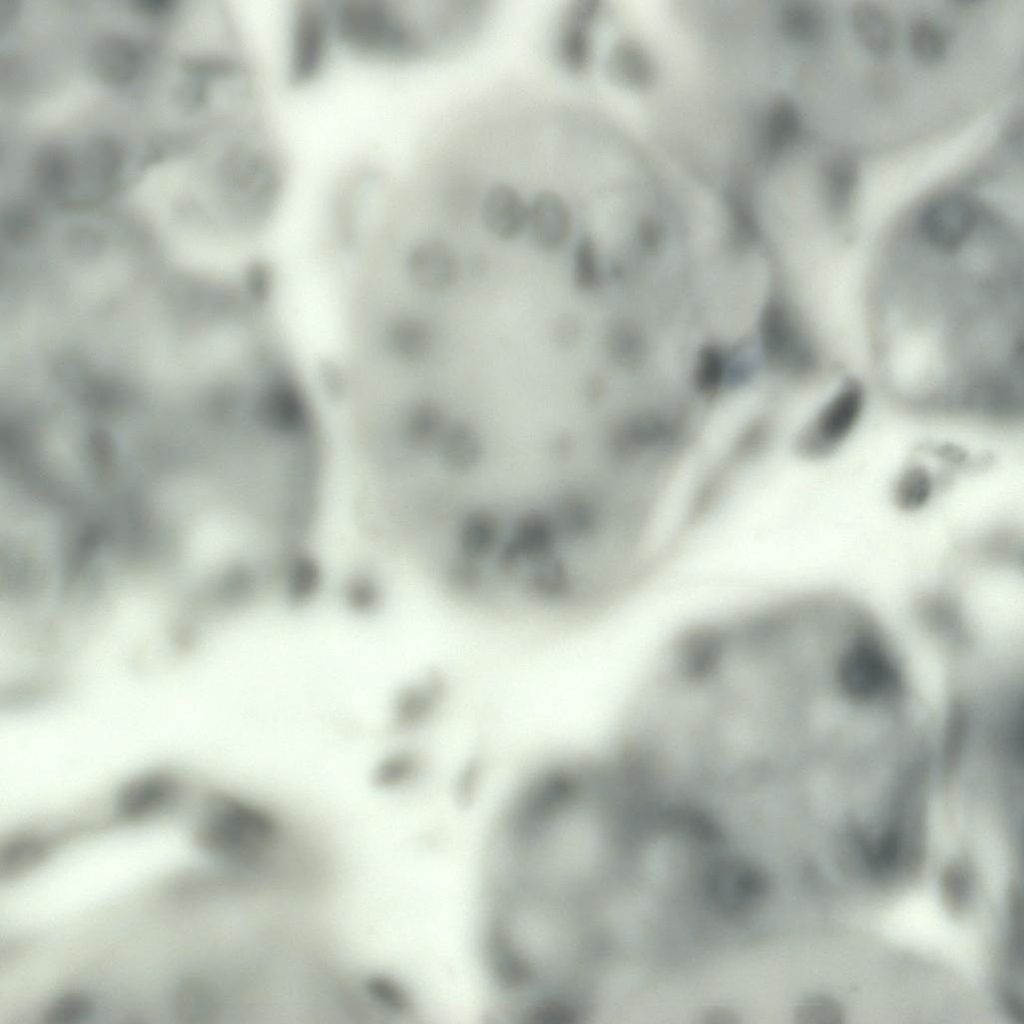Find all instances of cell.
<instances>
[{
    "mask_svg": "<svg viewBox=\"0 0 1024 1024\" xmlns=\"http://www.w3.org/2000/svg\"><path fill=\"white\" fill-rule=\"evenodd\" d=\"M483 958L503 1014L562 1024L603 935L594 910L527 889L488 887Z\"/></svg>",
    "mask_w": 1024,
    "mask_h": 1024,
    "instance_id": "obj_2",
    "label": "cell"
},
{
    "mask_svg": "<svg viewBox=\"0 0 1024 1024\" xmlns=\"http://www.w3.org/2000/svg\"><path fill=\"white\" fill-rule=\"evenodd\" d=\"M50 849V842L41 835L24 833L11 837L0 849L1 877L13 878L29 872L44 861Z\"/></svg>",
    "mask_w": 1024,
    "mask_h": 1024,
    "instance_id": "obj_15",
    "label": "cell"
},
{
    "mask_svg": "<svg viewBox=\"0 0 1024 1024\" xmlns=\"http://www.w3.org/2000/svg\"><path fill=\"white\" fill-rule=\"evenodd\" d=\"M339 51L378 67H406L456 52L449 2L330 0Z\"/></svg>",
    "mask_w": 1024,
    "mask_h": 1024,
    "instance_id": "obj_3",
    "label": "cell"
},
{
    "mask_svg": "<svg viewBox=\"0 0 1024 1024\" xmlns=\"http://www.w3.org/2000/svg\"><path fill=\"white\" fill-rule=\"evenodd\" d=\"M628 794L613 761L564 760L535 771L497 822L487 885L599 910L611 836Z\"/></svg>",
    "mask_w": 1024,
    "mask_h": 1024,
    "instance_id": "obj_1",
    "label": "cell"
},
{
    "mask_svg": "<svg viewBox=\"0 0 1024 1024\" xmlns=\"http://www.w3.org/2000/svg\"><path fill=\"white\" fill-rule=\"evenodd\" d=\"M573 224L572 208L561 192L550 187L535 191L529 200L528 229L541 250H561L572 235Z\"/></svg>",
    "mask_w": 1024,
    "mask_h": 1024,
    "instance_id": "obj_10",
    "label": "cell"
},
{
    "mask_svg": "<svg viewBox=\"0 0 1024 1024\" xmlns=\"http://www.w3.org/2000/svg\"><path fill=\"white\" fill-rule=\"evenodd\" d=\"M582 326L579 319L565 314L558 317L552 326L554 344L563 350L575 348L581 340Z\"/></svg>",
    "mask_w": 1024,
    "mask_h": 1024,
    "instance_id": "obj_20",
    "label": "cell"
},
{
    "mask_svg": "<svg viewBox=\"0 0 1024 1024\" xmlns=\"http://www.w3.org/2000/svg\"><path fill=\"white\" fill-rule=\"evenodd\" d=\"M914 769H916V768H914ZM914 769H911V770H914ZM907 771H910V770H907ZM903 772H906V771H903ZM898 773H902V772H898ZM892 774H897V773H892ZM883 775H890V774H883ZM873 776H881V775H873Z\"/></svg>",
    "mask_w": 1024,
    "mask_h": 1024,
    "instance_id": "obj_22",
    "label": "cell"
},
{
    "mask_svg": "<svg viewBox=\"0 0 1024 1024\" xmlns=\"http://www.w3.org/2000/svg\"><path fill=\"white\" fill-rule=\"evenodd\" d=\"M606 396V384L599 374H591L584 382L582 388V403L595 413L601 409Z\"/></svg>",
    "mask_w": 1024,
    "mask_h": 1024,
    "instance_id": "obj_21",
    "label": "cell"
},
{
    "mask_svg": "<svg viewBox=\"0 0 1024 1024\" xmlns=\"http://www.w3.org/2000/svg\"><path fill=\"white\" fill-rule=\"evenodd\" d=\"M406 269L411 282L430 293L449 290L460 274L455 252L439 238H426L414 245L407 256Z\"/></svg>",
    "mask_w": 1024,
    "mask_h": 1024,
    "instance_id": "obj_11",
    "label": "cell"
},
{
    "mask_svg": "<svg viewBox=\"0 0 1024 1024\" xmlns=\"http://www.w3.org/2000/svg\"><path fill=\"white\" fill-rule=\"evenodd\" d=\"M908 45L918 62L933 65L941 62L946 56L948 37L936 21L921 16L915 18L909 26Z\"/></svg>",
    "mask_w": 1024,
    "mask_h": 1024,
    "instance_id": "obj_16",
    "label": "cell"
},
{
    "mask_svg": "<svg viewBox=\"0 0 1024 1024\" xmlns=\"http://www.w3.org/2000/svg\"><path fill=\"white\" fill-rule=\"evenodd\" d=\"M934 490V480L924 468L915 466L907 469L896 483L895 499L905 511H917L926 505Z\"/></svg>",
    "mask_w": 1024,
    "mask_h": 1024,
    "instance_id": "obj_18",
    "label": "cell"
},
{
    "mask_svg": "<svg viewBox=\"0 0 1024 1024\" xmlns=\"http://www.w3.org/2000/svg\"><path fill=\"white\" fill-rule=\"evenodd\" d=\"M604 9L598 1H573L558 17L553 54L563 71L573 77H585L595 63Z\"/></svg>",
    "mask_w": 1024,
    "mask_h": 1024,
    "instance_id": "obj_5",
    "label": "cell"
},
{
    "mask_svg": "<svg viewBox=\"0 0 1024 1024\" xmlns=\"http://www.w3.org/2000/svg\"><path fill=\"white\" fill-rule=\"evenodd\" d=\"M864 409L861 385L846 383L818 412L801 433L800 452L811 458L832 455L854 432Z\"/></svg>",
    "mask_w": 1024,
    "mask_h": 1024,
    "instance_id": "obj_6",
    "label": "cell"
},
{
    "mask_svg": "<svg viewBox=\"0 0 1024 1024\" xmlns=\"http://www.w3.org/2000/svg\"><path fill=\"white\" fill-rule=\"evenodd\" d=\"M820 180L830 214L835 218L846 215L859 183L858 163L848 155L831 156L821 166Z\"/></svg>",
    "mask_w": 1024,
    "mask_h": 1024,
    "instance_id": "obj_12",
    "label": "cell"
},
{
    "mask_svg": "<svg viewBox=\"0 0 1024 1024\" xmlns=\"http://www.w3.org/2000/svg\"><path fill=\"white\" fill-rule=\"evenodd\" d=\"M92 999L82 992H67L54 999L44 1012L48 1024H74L85 1020L93 1012Z\"/></svg>",
    "mask_w": 1024,
    "mask_h": 1024,
    "instance_id": "obj_19",
    "label": "cell"
},
{
    "mask_svg": "<svg viewBox=\"0 0 1024 1024\" xmlns=\"http://www.w3.org/2000/svg\"><path fill=\"white\" fill-rule=\"evenodd\" d=\"M175 1016L187 1024H207L215 1021L222 1010V1000L216 987L202 977L184 979L173 997Z\"/></svg>",
    "mask_w": 1024,
    "mask_h": 1024,
    "instance_id": "obj_13",
    "label": "cell"
},
{
    "mask_svg": "<svg viewBox=\"0 0 1024 1024\" xmlns=\"http://www.w3.org/2000/svg\"><path fill=\"white\" fill-rule=\"evenodd\" d=\"M284 63L293 86L317 81L339 51L330 1L298 0L288 10Z\"/></svg>",
    "mask_w": 1024,
    "mask_h": 1024,
    "instance_id": "obj_4",
    "label": "cell"
},
{
    "mask_svg": "<svg viewBox=\"0 0 1024 1024\" xmlns=\"http://www.w3.org/2000/svg\"><path fill=\"white\" fill-rule=\"evenodd\" d=\"M484 188L479 206L484 228L500 241L519 238L528 229L529 200L510 181L493 180Z\"/></svg>",
    "mask_w": 1024,
    "mask_h": 1024,
    "instance_id": "obj_9",
    "label": "cell"
},
{
    "mask_svg": "<svg viewBox=\"0 0 1024 1024\" xmlns=\"http://www.w3.org/2000/svg\"><path fill=\"white\" fill-rule=\"evenodd\" d=\"M851 23L856 38L869 53L886 57L894 51V22L883 8L869 2L859 3L852 10Z\"/></svg>",
    "mask_w": 1024,
    "mask_h": 1024,
    "instance_id": "obj_14",
    "label": "cell"
},
{
    "mask_svg": "<svg viewBox=\"0 0 1024 1024\" xmlns=\"http://www.w3.org/2000/svg\"><path fill=\"white\" fill-rule=\"evenodd\" d=\"M980 220L981 211L970 197L946 193L923 206L916 228L928 246L944 254H954L966 245Z\"/></svg>",
    "mask_w": 1024,
    "mask_h": 1024,
    "instance_id": "obj_7",
    "label": "cell"
},
{
    "mask_svg": "<svg viewBox=\"0 0 1024 1024\" xmlns=\"http://www.w3.org/2000/svg\"><path fill=\"white\" fill-rule=\"evenodd\" d=\"M572 279L581 292H594L602 284L598 247L590 234H583L577 241L572 258Z\"/></svg>",
    "mask_w": 1024,
    "mask_h": 1024,
    "instance_id": "obj_17",
    "label": "cell"
},
{
    "mask_svg": "<svg viewBox=\"0 0 1024 1024\" xmlns=\"http://www.w3.org/2000/svg\"><path fill=\"white\" fill-rule=\"evenodd\" d=\"M705 894L716 911L730 917L745 915L760 906L768 892L764 872L741 859H722L708 869Z\"/></svg>",
    "mask_w": 1024,
    "mask_h": 1024,
    "instance_id": "obj_8",
    "label": "cell"
}]
</instances>
